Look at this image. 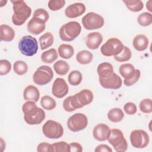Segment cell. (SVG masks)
<instances>
[{
  "label": "cell",
  "mask_w": 152,
  "mask_h": 152,
  "mask_svg": "<svg viewBox=\"0 0 152 152\" xmlns=\"http://www.w3.org/2000/svg\"><path fill=\"white\" fill-rule=\"evenodd\" d=\"M93 98V93L90 90L83 89L75 94L65 98L63 101V108L66 112H71L89 104Z\"/></svg>",
  "instance_id": "cell-1"
},
{
  "label": "cell",
  "mask_w": 152,
  "mask_h": 152,
  "mask_svg": "<svg viewBox=\"0 0 152 152\" xmlns=\"http://www.w3.org/2000/svg\"><path fill=\"white\" fill-rule=\"evenodd\" d=\"M11 2L13 10L12 22L15 26H21L30 17L31 9L24 1H11Z\"/></svg>",
  "instance_id": "cell-2"
},
{
  "label": "cell",
  "mask_w": 152,
  "mask_h": 152,
  "mask_svg": "<svg viewBox=\"0 0 152 152\" xmlns=\"http://www.w3.org/2000/svg\"><path fill=\"white\" fill-rule=\"evenodd\" d=\"M81 31V26L77 21H69L63 24L59 28V35L65 42H71L77 37Z\"/></svg>",
  "instance_id": "cell-3"
},
{
  "label": "cell",
  "mask_w": 152,
  "mask_h": 152,
  "mask_svg": "<svg viewBox=\"0 0 152 152\" xmlns=\"http://www.w3.org/2000/svg\"><path fill=\"white\" fill-rule=\"evenodd\" d=\"M119 72L121 75L124 78V84L127 87L135 84L141 76L140 70L135 69L133 65L129 63L122 64L119 66Z\"/></svg>",
  "instance_id": "cell-4"
},
{
  "label": "cell",
  "mask_w": 152,
  "mask_h": 152,
  "mask_svg": "<svg viewBox=\"0 0 152 152\" xmlns=\"http://www.w3.org/2000/svg\"><path fill=\"white\" fill-rule=\"evenodd\" d=\"M18 46L20 52L27 56L34 55L39 48L36 39L30 35L22 37L18 42Z\"/></svg>",
  "instance_id": "cell-5"
},
{
  "label": "cell",
  "mask_w": 152,
  "mask_h": 152,
  "mask_svg": "<svg viewBox=\"0 0 152 152\" xmlns=\"http://www.w3.org/2000/svg\"><path fill=\"white\" fill-rule=\"evenodd\" d=\"M117 152H124L127 150L128 142L122 131L117 128L111 129L110 135L107 140Z\"/></svg>",
  "instance_id": "cell-6"
},
{
  "label": "cell",
  "mask_w": 152,
  "mask_h": 152,
  "mask_svg": "<svg viewBox=\"0 0 152 152\" xmlns=\"http://www.w3.org/2000/svg\"><path fill=\"white\" fill-rule=\"evenodd\" d=\"M124 45L122 42L116 37L109 39L100 48V52L105 56H115L123 49Z\"/></svg>",
  "instance_id": "cell-7"
},
{
  "label": "cell",
  "mask_w": 152,
  "mask_h": 152,
  "mask_svg": "<svg viewBox=\"0 0 152 152\" xmlns=\"http://www.w3.org/2000/svg\"><path fill=\"white\" fill-rule=\"evenodd\" d=\"M42 132L49 139H58L64 134V128L60 123L53 120H48L43 125Z\"/></svg>",
  "instance_id": "cell-8"
},
{
  "label": "cell",
  "mask_w": 152,
  "mask_h": 152,
  "mask_svg": "<svg viewBox=\"0 0 152 152\" xmlns=\"http://www.w3.org/2000/svg\"><path fill=\"white\" fill-rule=\"evenodd\" d=\"M53 77L52 68L48 65H42L37 68L33 75L34 83L39 86H44L50 83Z\"/></svg>",
  "instance_id": "cell-9"
},
{
  "label": "cell",
  "mask_w": 152,
  "mask_h": 152,
  "mask_svg": "<svg viewBox=\"0 0 152 152\" xmlns=\"http://www.w3.org/2000/svg\"><path fill=\"white\" fill-rule=\"evenodd\" d=\"M83 27L88 30L99 29L102 27L104 23V18L100 14L94 12L87 13L81 20Z\"/></svg>",
  "instance_id": "cell-10"
},
{
  "label": "cell",
  "mask_w": 152,
  "mask_h": 152,
  "mask_svg": "<svg viewBox=\"0 0 152 152\" xmlns=\"http://www.w3.org/2000/svg\"><path fill=\"white\" fill-rule=\"evenodd\" d=\"M88 125V118L82 113H76L68 119L67 127L72 132H78L84 129Z\"/></svg>",
  "instance_id": "cell-11"
},
{
  "label": "cell",
  "mask_w": 152,
  "mask_h": 152,
  "mask_svg": "<svg viewBox=\"0 0 152 152\" xmlns=\"http://www.w3.org/2000/svg\"><path fill=\"white\" fill-rule=\"evenodd\" d=\"M130 142L132 146L135 148H144L150 142L149 135L142 129H135L130 134Z\"/></svg>",
  "instance_id": "cell-12"
},
{
  "label": "cell",
  "mask_w": 152,
  "mask_h": 152,
  "mask_svg": "<svg viewBox=\"0 0 152 152\" xmlns=\"http://www.w3.org/2000/svg\"><path fill=\"white\" fill-rule=\"evenodd\" d=\"M69 87L66 81L62 78H57L53 83L52 87V94L58 99H62L68 93Z\"/></svg>",
  "instance_id": "cell-13"
},
{
  "label": "cell",
  "mask_w": 152,
  "mask_h": 152,
  "mask_svg": "<svg viewBox=\"0 0 152 152\" xmlns=\"http://www.w3.org/2000/svg\"><path fill=\"white\" fill-rule=\"evenodd\" d=\"M99 81L101 86L106 89L117 90L121 88L122 84L121 78L115 72L107 78H99Z\"/></svg>",
  "instance_id": "cell-14"
},
{
  "label": "cell",
  "mask_w": 152,
  "mask_h": 152,
  "mask_svg": "<svg viewBox=\"0 0 152 152\" xmlns=\"http://www.w3.org/2000/svg\"><path fill=\"white\" fill-rule=\"evenodd\" d=\"M111 132V129L104 124H98L93 130V135L95 140L99 141H104L108 140Z\"/></svg>",
  "instance_id": "cell-15"
},
{
  "label": "cell",
  "mask_w": 152,
  "mask_h": 152,
  "mask_svg": "<svg viewBox=\"0 0 152 152\" xmlns=\"http://www.w3.org/2000/svg\"><path fill=\"white\" fill-rule=\"evenodd\" d=\"M85 5L82 2H75L68 6L65 10V15L69 18L80 17L86 11Z\"/></svg>",
  "instance_id": "cell-16"
},
{
  "label": "cell",
  "mask_w": 152,
  "mask_h": 152,
  "mask_svg": "<svg viewBox=\"0 0 152 152\" xmlns=\"http://www.w3.org/2000/svg\"><path fill=\"white\" fill-rule=\"evenodd\" d=\"M46 22L43 20L33 17L27 25V30L31 34L38 35L42 33L46 27Z\"/></svg>",
  "instance_id": "cell-17"
},
{
  "label": "cell",
  "mask_w": 152,
  "mask_h": 152,
  "mask_svg": "<svg viewBox=\"0 0 152 152\" xmlns=\"http://www.w3.org/2000/svg\"><path fill=\"white\" fill-rule=\"evenodd\" d=\"M103 41L102 34L98 31L91 32L87 34L86 39V45L87 47L91 50L99 48Z\"/></svg>",
  "instance_id": "cell-18"
},
{
  "label": "cell",
  "mask_w": 152,
  "mask_h": 152,
  "mask_svg": "<svg viewBox=\"0 0 152 152\" xmlns=\"http://www.w3.org/2000/svg\"><path fill=\"white\" fill-rule=\"evenodd\" d=\"M23 97L25 100L37 102L40 98V91L34 86L28 85L24 90Z\"/></svg>",
  "instance_id": "cell-19"
},
{
  "label": "cell",
  "mask_w": 152,
  "mask_h": 152,
  "mask_svg": "<svg viewBox=\"0 0 152 152\" xmlns=\"http://www.w3.org/2000/svg\"><path fill=\"white\" fill-rule=\"evenodd\" d=\"M149 40L146 36L142 34L135 36L132 41V46L137 51H144L148 46Z\"/></svg>",
  "instance_id": "cell-20"
},
{
  "label": "cell",
  "mask_w": 152,
  "mask_h": 152,
  "mask_svg": "<svg viewBox=\"0 0 152 152\" xmlns=\"http://www.w3.org/2000/svg\"><path fill=\"white\" fill-rule=\"evenodd\" d=\"M97 72L99 78H107L111 76L114 72L113 65L109 62H102L97 66Z\"/></svg>",
  "instance_id": "cell-21"
},
{
  "label": "cell",
  "mask_w": 152,
  "mask_h": 152,
  "mask_svg": "<svg viewBox=\"0 0 152 152\" xmlns=\"http://www.w3.org/2000/svg\"><path fill=\"white\" fill-rule=\"evenodd\" d=\"M0 39L1 41L11 42L15 37V31L13 28L7 24L0 26Z\"/></svg>",
  "instance_id": "cell-22"
},
{
  "label": "cell",
  "mask_w": 152,
  "mask_h": 152,
  "mask_svg": "<svg viewBox=\"0 0 152 152\" xmlns=\"http://www.w3.org/2000/svg\"><path fill=\"white\" fill-rule=\"evenodd\" d=\"M45 116L46 113L44 110L40 108L39 112L36 114L31 116H24V119L25 122L28 125H39L44 121Z\"/></svg>",
  "instance_id": "cell-23"
},
{
  "label": "cell",
  "mask_w": 152,
  "mask_h": 152,
  "mask_svg": "<svg viewBox=\"0 0 152 152\" xmlns=\"http://www.w3.org/2000/svg\"><path fill=\"white\" fill-rule=\"evenodd\" d=\"M33 101H27L22 106V112L24 113V116H31L36 114L40 107H38Z\"/></svg>",
  "instance_id": "cell-24"
},
{
  "label": "cell",
  "mask_w": 152,
  "mask_h": 152,
  "mask_svg": "<svg viewBox=\"0 0 152 152\" xmlns=\"http://www.w3.org/2000/svg\"><path fill=\"white\" fill-rule=\"evenodd\" d=\"M58 53L62 58L68 59L74 55V49L73 46L71 45L61 44L58 47Z\"/></svg>",
  "instance_id": "cell-25"
},
{
  "label": "cell",
  "mask_w": 152,
  "mask_h": 152,
  "mask_svg": "<svg viewBox=\"0 0 152 152\" xmlns=\"http://www.w3.org/2000/svg\"><path fill=\"white\" fill-rule=\"evenodd\" d=\"M93 58V53L87 50H81L78 52L76 55V60L81 65H87L91 63Z\"/></svg>",
  "instance_id": "cell-26"
},
{
  "label": "cell",
  "mask_w": 152,
  "mask_h": 152,
  "mask_svg": "<svg viewBox=\"0 0 152 152\" xmlns=\"http://www.w3.org/2000/svg\"><path fill=\"white\" fill-rule=\"evenodd\" d=\"M58 58V53L54 48H51L43 52L40 56L42 61L46 64H52V62H55Z\"/></svg>",
  "instance_id": "cell-27"
},
{
  "label": "cell",
  "mask_w": 152,
  "mask_h": 152,
  "mask_svg": "<svg viewBox=\"0 0 152 152\" xmlns=\"http://www.w3.org/2000/svg\"><path fill=\"white\" fill-rule=\"evenodd\" d=\"M39 41L41 50H45L53 45L54 42L53 35L50 32H46L39 37Z\"/></svg>",
  "instance_id": "cell-28"
},
{
  "label": "cell",
  "mask_w": 152,
  "mask_h": 152,
  "mask_svg": "<svg viewBox=\"0 0 152 152\" xmlns=\"http://www.w3.org/2000/svg\"><path fill=\"white\" fill-rule=\"evenodd\" d=\"M107 118L112 122H119L124 118V113L122 110L118 107L110 109L107 112Z\"/></svg>",
  "instance_id": "cell-29"
},
{
  "label": "cell",
  "mask_w": 152,
  "mask_h": 152,
  "mask_svg": "<svg viewBox=\"0 0 152 152\" xmlns=\"http://www.w3.org/2000/svg\"><path fill=\"white\" fill-rule=\"evenodd\" d=\"M53 66L55 72L62 76L66 75L69 70V65L68 63L64 60H58L55 62Z\"/></svg>",
  "instance_id": "cell-30"
},
{
  "label": "cell",
  "mask_w": 152,
  "mask_h": 152,
  "mask_svg": "<svg viewBox=\"0 0 152 152\" xmlns=\"http://www.w3.org/2000/svg\"><path fill=\"white\" fill-rule=\"evenodd\" d=\"M122 2L132 12H139L144 8L143 2L140 0H124Z\"/></svg>",
  "instance_id": "cell-31"
},
{
  "label": "cell",
  "mask_w": 152,
  "mask_h": 152,
  "mask_svg": "<svg viewBox=\"0 0 152 152\" xmlns=\"http://www.w3.org/2000/svg\"><path fill=\"white\" fill-rule=\"evenodd\" d=\"M42 107L47 110H52L56 107V102L54 99L49 96H43L40 100Z\"/></svg>",
  "instance_id": "cell-32"
},
{
  "label": "cell",
  "mask_w": 152,
  "mask_h": 152,
  "mask_svg": "<svg viewBox=\"0 0 152 152\" xmlns=\"http://www.w3.org/2000/svg\"><path fill=\"white\" fill-rule=\"evenodd\" d=\"M83 80L82 74L78 70L72 71L68 76V81L71 86H77L79 85Z\"/></svg>",
  "instance_id": "cell-33"
},
{
  "label": "cell",
  "mask_w": 152,
  "mask_h": 152,
  "mask_svg": "<svg viewBox=\"0 0 152 152\" xmlns=\"http://www.w3.org/2000/svg\"><path fill=\"white\" fill-rule=\"evenodd\" d=\"M132 56L131 50L126 46H124L122 50L117 55L113 56L114 59L119 62H123L129 61Z\"/></svg>",
  "instance_id": "cell-34"
},
{
  "label": "cell",
  "mask_w": 152,
  "mask_h": 152,
  "mask_svg": "<svg viewBox=\"0 0 152 152\" xmlns=\"http://www.w3.org/2000/svg\"><path fill=\"white\" fill-rule=\"evenodd\" d=\"M137 22L141 26L147 27L150 26L152 23V14L150 12H144L137 17Z\"/></svg>",
  "instance_id": "cell-35"
},
{
  "label": "cell",
  "mask_w": 152,
  "mask_h": 152,
  "mask_svg": "<svg viewBox=\"0 0 152 152\" xmlns=\"http://www.w3.org/2000/svg\"><path fill=\"white\" fill-rule=\"evenodd\" d=\"M13 70L18 75L25 74L28 71V65L23 61H16L13 65Z\"/></svg>",
  "instance_id": "cell-36"
},
{
  "label": "cell",
  "mask_w": 152,
  "mask_h": 152,
  "mask_svg": "<svg viewBox=\"0 0 152 152\" xmlns=\"http://www.w3.org/2000/svg\"><path fill=\"white\" fill-rule=\"evenodd\" d=\"M139 108L141 112L144 113H150L152 112V102L149 98L142 100L139 104Z\"/></svg>",
  "instance_id": "cell-37"
},
{
  "label": "cell",
  "mask_w": 152,
  "mask_h": 152,
  "mask_svg": "<svg viewBox=\"0 0 152 152\" xmlns=\"http://www.w3.org/2000/svg\"><path fill=\"white\" fill-rule=\"evenodd\" d=\"M53 151H63V152H69V145L65 141H59L54 142L52 144Z\"/></svg>",
  "instance_id": "cell-38"
},
{
  "label": "cell",
  "mask_w": 152,
  "mask_h": 152,
  "mask_svg": "<svg viewBox=\"0 0 152 152\" xmlns=\"http://www.w3.org/2000/svg\"><path fill=\"white\" fill-rule=\"evenodd\" d=\"M65 1L64 0H50L48 2V7L51 11H58L64 7Z\"/></svg>",
  "instance_id": "cell-39"
},
{
  "label": "cell",
  "mask_w": 152,
  "mask_h": 152,
  "mask_svg": "<svg viewBox=\"0 0 152 152\" xmlns=\"http://www.w3.org/2000/svg\"><path fill=\"white\" fill-rule=\"evenodd\" d=\"M11 69V64L7 59L0 61V75H5L10 72Z\"/></svg>",
  "instance_id": "cell-40"
},
{
  "label": "cell",
  "mask_w": 152,
  "mask_h": 152,
  "mask_svg": "<svg viewBox=\"0 0 152 152\" xmlns=\"http://www.w3.org/2000/svg\"><path fill=\"white\" fill-rule=\"evenodd\" d=\"M33 17L39 18L43 20L45 22H46L49 20V15L48 12L46 10L43 8H38L34 11Z\"/></svg>",
  "instance_id": "cell-41"
},
{
  "label": "cell",
  "mask_w": 152,
  "mask_h": 152,
  "mask_svg": "<svg viewBox=\"0 0 152 152\" xmlns=\"http://www.w3.org/2000/svg\"><path fill=\"white\" fill-rule=\"evenodd\" d=\"M124 110L126 114L129 115H133L136 113L137 107L134 103L127 102L124 106Z\"/></svg>",
  "instance_id": "cell-42"
},
{
  "label": "cell",
  "mask_w": 152,
  "mask_h": 152,
  "mask_svg": "<svg viewBox=\"0 0 152 152\" xmlns=\"http://www.w3.org/2000/svg\"><path fill=\"white\" fill-rule=\"evenodd\" d=\"M37 151L38 152H52L53 151V148L52 144L46 142H43L38 144L37 147Z\"/></svg>",
  "instance_id": "cell-43"
},
{
  "label": "cell",
  "mask_w": 152,
  "mask_h": 152,
  "mask_svg": "<svg viewBox=\"0 0 152 152\" xmlns=\"http://www.w3.org/2000/svg\"><path fill=\"white\" fill-rule=\"evenodd\" d=\"M69 151L71 152H82L83 151V147L82 145L75 142H72L69 144Z\"/></svg>",
  "instance_id": "cell-44"
},
{
  "label": "cell",
  "mask_w": 152,
  "mask_h": 152,
  "mask_svg": "<svg viewBox=\"0 0 152 152\" xmlns=\"http://www.w3.org/2000/svg\"><path fill=\"white\" fill-rule=\"evenodd\" d=\"M96 152H112V149L109 147L107 145L102 144L98 145L94 149Z\"/></svg>",
  "instance_id": "cell-45"
},
{
  "label": "cell",
  "mask_w": 152,
  "mask_h": 152,
  "mask_svg": "<svg viewBox=\"0 0 152 152\" xmlns=\"http://www.w3.org/2000/svg\"><path fill=\"white\" fill-rule=\"evenodd\" d=\"M0 146H1V151L2 152L5 148V142L3 138H1V141H0Z\"/></svg>",
  "instance_id": "cell-46"
},
{
  "label": "cell",
  "mask_w": 152,
  "mask_h": 152,
  "mask_svg": "<svg viewBox=\"0 0 152 152\" xmlns=\"http://www.w3.org/2000/svg\"><path fill=\"white\" fill-rule=\"evenodd\" d=\"M151 3H152V1L151 0H149L146 2V8L148 10V11L151 12L152 11L151 10Z\"/></svg>",
  "instance_id": "cell-47"
},
{
  "label": "cell",
  "mask_w": 152,
  "mask_h": 152,
  "mask_svg": "<svg viewBox=\"0 0 152 152\" xmlns=\"http://www.w3.org/2000/svg\"><path fill=\"white\" fill-rule=\"evenodd\" d=\"M7 3V1H5V0H1L0 1V7H4V5H6V4Z\"/></svg>",
  "instance_id": "cell-48"
}]
</instances>
